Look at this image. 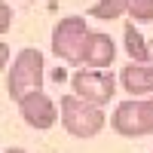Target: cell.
Masks as SVG:
<instances>
[{"mask_svg":"<svg viewBox=\"0 0 153 153\" xmlns=\"http://www.w3.org/2000/svg\"><path fill=\"white\" fill-rule=\"evenodd\" d=\"M58 107H61V126H65L68 135H74V138L89 141V138H95L107 126V117H104V110H101V104L86 101L83 95H76V92L65 95Z\"/></svg>","mask_w":153,"mask_h":153,"instance_id":"cell-1","label":"cell"},{"mask_svg":"<svg viewBox=\"0 0 153 153\" xmlns=\"http://www.w3.org/2000/svg\"><path fill=\"white\" fill-rule=\"evenodd\" d=\"M37 89H43V55L40 49H22L12 61V68L6 74V95L12 101H22L25 95L37 92Z\"/></svg>","mask_w":153,"mask_h":153,"instance_id":"cell-2","label":"cell"},{"mask_svg":"<svg viewBox=\"0 0 153 153\" xmlns=\"http://www.w3.org/2000/svg\"><path fill=\"white\" fill-rule=\"evenodd\" d=\"M89 37H92V31H89L83 16H65L52 31V52L58 58H65L68 65H83Z\"/></svg>","mask_w":153,"mask_h":153,"instance_id":"cell-3","label":"cell"},{"mask_svg":"<svg viewBox=\"0 0 153 153\" xmlns=\"http://www.w3.org/2000/svg\"><path fill=\"white\" fill-rule=\"evenodd\" d=\"M110 126H113V132L123 135V138L153 135V104L132 95L129 101L117 104V110H113V117H110Z\"/></svg>","mask_w":153,"mask_h":153,"instance_id":"cell-4","label":"cell"},{"mask_svg":"<svg viewBox=\"0 0 153 153\" xmlns=\"http://www.w3.org/2000/svg\"><path fill=\"white\" fill-rule=\"evenodd\" d=\"M71 86H74L76 95H83L86 101H95L101 107L117 95V76L107 68H83V71H76L71 76Z\"/></svg>","mask_w":153,"mask_h":153,"instance_id":"cell-5","label":"cell"},{"mask_svg":"<svg viewBox=\"0 0 153 153\" xmlns=\"http://www.w3.org/2000/svg\"><path fill=\"white\" fill-rule=\"evenodd\" d=\"M19 113H22V120L31 126V129H37V132H46V129H52V126L58 123V117H61V107L55 104L52 98H49L43 89H37V92H31V95H25L22 101H19Z\"/></svg>","mask_w":153,"mask_h":153,"instance_id":"cell-6","label":"cell"},{"mask_svg":"<svg viewBox=\"0 0 153 153\" xmlns=\"http://www.w3.org/2000/svg\"><path fill=\"white\" fill-rule=\"evenodd\" d=\"M120 86L126 89L129 95L141 98V95H150L153 92V65L147 61H132V65H126L123 74H120Z\"/></svg>","mask_w":153,"mask_h":153,"instance_id":"cell-7","label":"cell"},{"mask_svg":"<svg viewBox=\"0 0 153 153\" xmlns=\"http://www.w3.org/2000/svg\"><path fill=\"white\" fill-rule=\"evenodd\" d=\"M113 55H117V46H113L110 34L92 31V37H89V43H86V52H83V65H89V68H110Z\"/></svg>","mask_w":153,"mask_h":153,"instance_id":"cell-8","label":"cell"},{"mask_svg":"<svg viewBox=\"0 0 153 153\" xmlns=\"http://www.w3.org/2000/svg\"><path fill=\"white\" fill-rule=\"evenodd\" d=\"M123 40H126V52H129L132 61H150V46L144 43V37L135 28V22H129L123 28Z\"/></svg>","mask_w":153,"mask_h":153,"instance_id":"cell-9","label":"cell"},{"mask_svg":"<svg viewBox=\"0 0 153 153\" xmlns=\"http://www.w3.org/2000/svg\"><path fill=\"white\" fill-rule=\"evenodd\" d=\"M86 16L101 19V22H110V19H120V16H129V0H98L95 6H89Z\"/></svg>","mask_w":153,"mask_h":153,"instance_id":"cell-10","label":"cell"},{"mask_svg":"<svg viewBox=\"0 0 153 153\" xmlns=\"http://www.w3.org/2000/svg\"><path fill=\"white\" fill-rule=\"evenodd\" d=\"M129 16L135 22H153V0H129Z\"/></svg>","mask_w":153,"mask_h":153,"instance_id":"cell-11","label":"cell"},{"mask_svg":"<svg viewBox=\"0 0 153 153\" xmlns=\"http://www.w3.org/2000/svg\"><path fill=\"white\" fill-rule=\"evenodd\" d=\"M9 25H12V12H9V6L3 3V6H0V31L9 34Z\"/></svg>","mask_w":153,"mask_h":153,"instance_id":"cell-12","label":"cell"},{"mask_svg":"<svg viewBox=\"0 0 153 153\" xmlns=\"http://www.w3.org/2000/svg\"><path fill=\"white\" fill-rule=\"evenodd\" d=\"M3 153H28V150H22V147H6Z\"/></svg>","mask_w":153,"mask_h":153,"instance_id":"cell-13","label":"cell"},{"mask_svg":"<svg viewBox=\"0 0 153 153\" xmlns=\"http://www.w3.org/2000/svg\"><path fill=\"white\" fill-rule=\"evenodd\" d=\"M25 3H34V0H25Z\"/></svg>","mask_w":153,"mask_h":153,"instance_id":"cell-14","label":"cell"},{"mask_svg":"<svg viewBox=\"0 0 153 153\" xmlns=\"http://www.w3.org/2000/svg\"><path fill=\"white\" fill-rule=\"evenodd\" d=\"M150 104H153V98H150Z\"/></svg>","mask_w":153,"mask_h":153,"instance_id":"cell-15","label":"cell"},{"mask_svg":"<svg viewBox=\"0 0 153 153\" xmlns=\"http://www.w3.org/2000/svg\"><path fill=\"white\" fill-rule=\"evenodd\" d=\"M150 153H153V150H150Z\"/></svg>","mask_w":153,"mask_h":153,"instance_id":"cell-16","label":"cell"}]
</instances>
